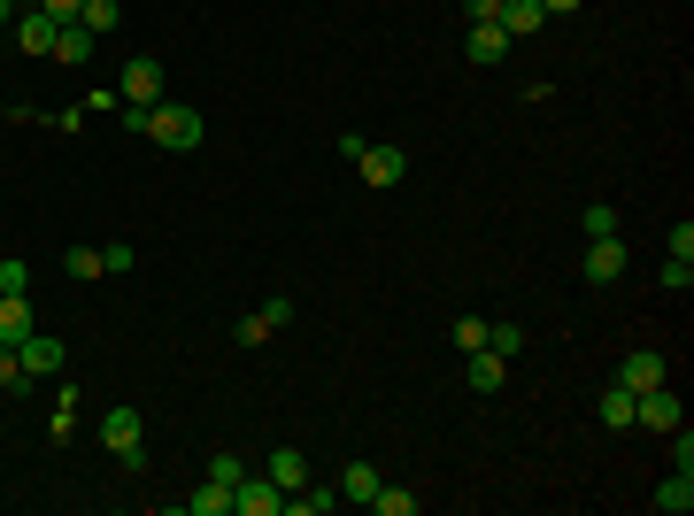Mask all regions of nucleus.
I'll return each instance as SVG.
<instances>
[{
    "label": "nucleus",
    "mask_w": 694,
    "mask_h": 516,
    "mask_svg": "<svg viewBox=\"0 0 694 516\" xmlns=\"http://www.w3.org/2000/svg\"><path fill=\"white\" fill-rule=\"evenodd\" d=\"M139 131H147V139H154V147H170V154H194V147H201V131H209V124H201V109H186V101H154V109H147V124H139Z\"/></svg>",
    "instance_id": "obj_1"
},
{
    "label": "nucleus",
    "mask_w": 694,
    "mask_h": 516,
    "mask_svg": "<svg viewBox=\"0 0 694 516\" xmlns=\"http://www.w3.org/2000/svg\"><path fill=\"white\" fill-rule=\"evenodd\" d=\"M139 432H147V424H139V408H132V401H116V408L101 416V440H109V455H116L124 470H147V448H139Z\"/></svg>",
    "instance_id": "obj_2"
},
{
    "label": "nucleus",
    "mask_w": 694,
    "mask_h": 516,
    "mask_svg": "<svg viewBox=\"0 0 694 516\" xmlns=\"http://www.w3.org/2000/svg\"><path fill=\"white\" fill-rule=\"evenodd\" d=\"M232 516H286V493L271 478H239L232 486Z\"/></svg>",
    "instance_id": "obj_3"
},
{
    "label": "nucleus",
    "mask_w": 694,
    "mask_h": 516,
    "mask_svg": "<svg viewBox=\"0 0 694 516\" xmlns=\"http://www.w3.org/2000/svg\"><path fill=\"white\" fill-rule=\"evenodd\" d=\"M579 270H586V286H618V278H625V247H618V231H610V239H586V263H579Z\"/></svg>",
    "instance_id": "obj_4"
},
{
    "label": "nucleus",
    "mask_w": 694,
    "mask_h": 516,
    "mask_svg": "<svg viewBox=\"0 0 694 516\" xmlns=\"http://www.w3.org/2000/svg\"><path fill=\"white\" fill-rule=\"evenodd\" d=\"M633 424H648V432H671V424H679V393H671V378L648 386V393H633Z\"/></svg>",
    "instance_id": "obj_5"
},
{
    "label": "nucleus",
    "mask_w": 694,
    "mask_h": 516,
    "mask_svg": "<svg viewBox=\"0 0 694 516\" xmlns=\"http://www.w3.org/2000/svg\"><path fill=\"white\" fill-rule=\"evenodd\" d=\"M356 169H363V186H401V178H409V154H401V147H363Z\"/></svg>",
    "instance_id": "obj_6"
},
{
    "label": "nucleus",
    "mask_w": 694,
    "mask_h": 516,
    "mask_svg": "<svg viewBox=\"0 0 694 516\" xmlns=\"http://www.w3.org/2000/svg\"><path fill=\"white\" fill-rule=\"evenodd\" d=\"M162 101V62H124V109H154Z\"/></svg>",
    "instance_id": "obj_7"
},
{
    "label": "nucleus",
    "mask_w": 694,
    "mask_h": 516,
    "mask_svg": "<svg viewBox=\"0 0 694 516\" xmlns=\"http://www.w3.org/2000/svg\"><path fill=\"white\" fill-rule=\"evenodd\" d=\"M671 378V363L656 355V348H633L625 363H618V386H633V393H648V386H664Z\"/></svg>",
    "instance_id": "obj_8"
},
{
    "label": "nucleus",
    "mask_w": 694,
    "mask_h": 516,
    "mask_svg": "<svg viewBox=\"0 0 694 516\" xmlns=\"http://www.w3.org/2000/svg\"><path fill=\"white\" fill-rule=\"evenodd\" d=\"M39 324H32V301L24 293H0V348H24Z\"/></svg>",
    "instance_id": "obj_9"
},
{
    "label": "nucleus",
    "mask_w": 694,
    "mask_h": 516,
    "mask_svg": "<svg viewBox=\"0 0 694 516\" xmlns=\"http://www.w3.org/2000/svg\"><path fill=\"white\" fill-rule=\"evenodd\" d=\"M263 478H271L278 493H294V486H309V455H301V448H271V463H263Z\"/></svg>",
    "instance_id": "obj_10"
},
{
    "label": "nucleus",
    "mask_w": 694,
    "mask_h": 516,
    "mask_svg": "<svg viewBox=\"0 0 694 516\" xmlns=\"http://www.w3.org/2000/svg\"><path fill=\"white\" fill-rule=\"evenodd\" d=\"M16 363H24V378H39V370H62V339H54V331H32L24 348H16Z\"/></svg>",
    "instance_id": "obj_11"
},
{
    "label": "nucleus",
    "mask_w": 694,
    "mask_h": 516,
    "mask_svg": "<svg viewBox=\"0 0 694 516\" xmlns=\"http://www.w3.org/2000/svg\"><path fill=\"white\" fill-rule=\"evenodd\" d=\"M494 24H501L509 39H533L548 16H541V0H501V9H494Z\"/></svg>",
    "instance_id": "obj_12"
},
{
    "label": "nucleus",
    "mask_w": 694,
    "mask_h": 516,
    "mask_svg": "<svg viewBox=\"0 0 694 516\" xmlns=\"http://www.w3.org/2000/svg\"><path fill=\"white\" fill-rule=\"evenodd\" d=\"M16 47H24V54H54V16H47V9L16 16Z\"/></svg>",
    "instance_id": "obj_13"
},
{
    "label": "nucleus",
    "mask_w": 694,
    "mask_h": 516,
    "mask_svg": "<svg viewBox=\"0 0 694 516\" xmlns=\"http://www.w3.org/2000/svg\"><path fill=\"white\" fill-rule=\"evenodd\" d=\"M509 47H517V39H509L501 24H471V39H463V54H471V62H501Z\"/></svg>",
    "instance_id": "obj_14"
},
{
    "label": "nucleus",
    "mask_w": 694,
    "mask_h": 516,
    "mask_svg": "<svg viewBox=\"0 0 694 516\" xmlns=\"http://www.w3.org/2000/svg\"><path fill=\"white\" fill-rule=\"evenodd\" d=\"M463 378H471L479 393H501V378H509V363H501L494 348H479V355H463Z\"/></svg>",
    "instance_id": "obj_15"
},
{
    "label": "nucleus",
    "mask_w": 694,
    "mask_h": 516,
    "mask_svg": "<svg viewBox=\"0 0 694 516\" xmlns=\"http://www.w3.org/2000/svg\"><path fill=\"white\" fill-rule=\"evenodd\" d=\"M94 32H85V24H54V62H94Z\"/></svg>",
    "instance_id": "obj_16"
},
{
    "label": "nucleus",
    "mask_w": 694,
    "mask_h": 516,
    "mask_svg": "<svg viewBox=\"0 0 694 516\" xmlns=\"http://www.w3.org/2000/svg\"><path fill=\"white\" fill-rule=\"evenodd\" d=\"M656 508H664V516H686V508H694V470H671V478L656 486Z\"/></svg>",
    "instance_id": "obj_17"
},
{
    "label": "nucleus",
    "mask_w": 694,
    "mask_h": 516,
    "mask_svg": "<svg viewBox=\"0 0 694 516\" xmlns=\"http://www.w3.org/2000/svg\"><path fill=\"white\" fill-rule=\"evenodd\" d=\"M62 278H77V286L109 278V270H101V247H62Z\"/></svg>",
    "instance_id": "obj_18"
},
{
    "label": "nucleus",
    "mask_w": 694,
    "mask_h": 516,
    "mask_svg": "<svg viewBox=\"0 0 694 516\" xmlns=\"http://www.w3.org/2000/svg\"><path fill=\"white\" fill-rule=\"evenodd\" d=\"M602 424H610V432H633V386H610V393H602Z\"/></svg>",
    "instance_id": "obj_19"
},
{
    "label": "nucleus",
    "mask_w": 694,
    "mask_h": 516,
    "mask_svg": "<svg viewBox=\"0 0 694 516\" xmlns=\"http://www.w3.org/2000/svg\"><path fill=\"white\" fill-rule=\"evenodd\" d=\"M332 501H339V493H324V486L309 478V486H294V493H286V516H324Z\"/></svg>",
    "instance_id": "obj_20"
},
{
    "label": "nucleus",
    "mask_w": 694,
    "mask_h": 516,
    "mask_svg": "<svg viewBox=\"0 0 694 516\" xmlns=\"http://www.w3.org/2000/svg\"><path fill=\"white\" fill-rule=\"evenodd\" d=\"M371 493H379V470H371V463H347V478H339V501H363V508H371Z\"/></svg>",
    "instance_id": "obj_21"
},
{
    "label": "nucleus",
    "mask_w": 694,
    "mask_h": 516,
    "mask_svg": "<svg viewBox=\"0 0 694 516\" xmlns=\"http://www.w3.org/2000/svg\"><path fill=\"white\" fill-rule=\"evenodd\" d=\"M486 348H494L501 363H509V355H525V324H509V316H501V324H486Z\"/></svg>",
    "instance_id": "obj_22"
},
{
    "label": "nucleus",
    "mask_w": 694,
    "mask_h": 516,
    "mask_svg": "<svg viewBox=\"0 0 694 516\" xmlns=\"http://www.w3.org/2000/svg\"><path fill=\"white\" fill-rule=\"evenodd\" d=\"M194 516H232V486H216V478H201V493L186 501Z\"/></svg>",
    "instance_id": "obj_23"
},
{
    "label": "nucleus",
    "mask_w": 694,
    "mask_h": 516,
    "mask_svg": "<svg viewBox=\"0 0 694 516\" xmlns=\"http://www.w3.org/2000/svg\"><path fill=\"white\" fill-rule=\"evenodd\" d=\"M77 24L101 39V32H116V24H124V9H116V0H85V16H77Z\"/></svg>",
    "instance_id": "obj_24"
},
{
    "label": "nucleus",
    "mask_w": 694,
    "mask_h": 516,
    "mask_svg": "<svg viewBox=\"0 0 694 516\" xmlns=\"http://www.w3.org/2000/svg\"><path fill=\"white\" fill-rule=\"evenodd\" d=\"M371 508H379V516H417V493H409V486H379Z\"/></svg>",
    "instance_id": "obj_25"
},
{
    "label": "nucleus",
    "mask_w": 694,
    "mask_h": 516,
    "mask_svg": "<svg viewBox=\"0 0 694 516\" xmlns=\"http://www.w3.org/2000/svg\"><path fill=\"white\" fill-rule=\"evenodd\" d=\"M579 231H586V239H610V231H618V209H610V201H586Z\"/></svg>",
    "instance_id": "obj_26"
},
{
    "label": "nucleus",
    "mask_w": 694,
    "mask_h": 516,
    "mask_svg": "<svg viewBox=\"0 0 694 516\" xmlns=\"http://www.w3.org/2000/svg\"><path fill=\"white\" fill-rule=\"evenodd\" d=\"M656 278H664V293H686V286H694V254H664Z\"/></svg>",
    "instance_id": "obj_27"
},
{
    "label": "nucleus",
    "mask_w": 694,
    "mask_h": 516,
    "mask_svg": "<svg viewBox=\"0 0 694 516\" xmlns=\"http://www.w3.org/2000/svg\"><path fill=\"white\" fill-rule=\"evenodd\" d=\"M209 478H216V486H239V478H247V463H239L232 448H216V455H209Z\"/></svg>",
    "instance_id": "obj_28"
},
{
    "label": "nucleus",
    "mask_w": 694,
    "mask_h": 516,
    "mask_svg": "<svg viewBox=\"0 0 694 516\" xmlns=\"http://www.w3.org/2000/svg\"><path fill=\"white\" fill-rule=\"evenodd\" d=\"M456 348H463V355L486 348V316H456Z\"/></svg>",
    "instance_id": "obj_29"
},
{
    "label": "nucleus",
    "mask_w": 694,
    "mask_h": 516,
    "mask_svg": "<svg viewBox=\"0 0 694 516\" xmlns=\"http://www.w3.org/2000/svg\"><path fill=\"white\" fill-rule=\"evenodd\" d=\"M32 378H24V363H16V348H0V393H24Z\"/></svg>",
    "instance_id": "obj_30"
},
{
    "label": "nucleus",
    "mask_w": 694,
    "mask_h": 516,
    "mask_svg": "<svg viewBox=\"0 0 694 516\" xmlns=\"http://www.w3.org/2000/svg\"><path fill=\"white\" fill-rule=\"evenodd\" d=\"M232 339H239V348H263V339H271V324H263V309H255V316H239V331H232Z\"/></svg>",
    "instance_id": "obj_31"
},
{
    "label": "nucleus",
    "mask_w": 694,
    "mask_h": 516,
    "mask_svg": "<svg viewBox=\"0 0 694 516\" xmlns=\"http://www.w3.org/2000/svg\"><path fill=\"white\" fill-rule=\"evenodd\" d=\"M0 293H32V270L16 263V254H9V263H0Z\"/></svg>",
    "instance_id": "obj_32"
},
{
    "label": "nucleus",
    "mask_w": 694,
    "mask_h": 516,
    "mask_svg": "<svg viewBox=\"0 0 694 516\" xmlns=\"http://www.w3.org/2000/svg\"><path fill=\"white\" fill-rule=\"evenodd\" d=\"M263 324H271V331H286V324H294V301H286V293H271V301H263Z\"/></svg>",
    "instance_id": "obj_33"
},
{
    "label": "nucleus",
    "mask_w": 694,
    "mask_h": 516,
    "mask_svg": "<svg viewBox=\"0 0 694 516\" xmlns=\"http://www.w3.org/2000/svg\"><path fill=\"white\" fill-rule=\"evenodd\" d=\"M132 263H139V254H132V247H101V270H109V278H124Z\"/></svg>",
    "instance_id": "obj_34"
},
{
    "label": "nucleus",
    "mask_w": 694,
    "mask_h": 516,
    "mask_svg": "<svg viewBox=\"0 0 694 516\" xmlns=\"http://www.w3.org/2000/svg\"><path fill=\"white\" fill-rule=\"evenodd\" d=\"M39 9H47L54 24H77V16H85V0H39Z\"/></svg>",
    "instance_id": "obj_35"
},
{
    "label": "nucleus",
    "mask_w": 694,
    "mask_h": 516,
    "mask_svg": "<svg viewBox=\"0 0 694 516\" xmlns=\"http://www.w3.org/2000/svg\"><path fill=\"white\" fill-rule=\"evenodd\" d=\"M494 9H501V0H463V16H471V24H494Z\"/></svg>",
    "instance_id": "obj_36"
},
{
    "label": "nucleus",
    "mask_w": 694,
    "mask_h": 516,
    "mask_svg": "<svg viewBox=\"0 0 694 516\" xmlns=\"http://www.w3.org/2000/svg\"><path fill=\"white\" fill-rule=\"evenodd\" d=\"M571 9H586V0H541V16H571Z\"/></svg>",
    "instance_id": "obj_37"
},
{
    "label": "nucleus",
    "mask_w": 694,
    "mask_h": 516,
    "mask_svg": "<svg viewBox=\"0 0 694 516\" xmlns=\"http://www.w3.org/2000/svg\"><path fill=\"white\" fill-rule=\"evenodd\" d=\"M0 24H16V0H0Z\"/></svg>",
    "instance_id": "obj_38"
}]
</instances>
